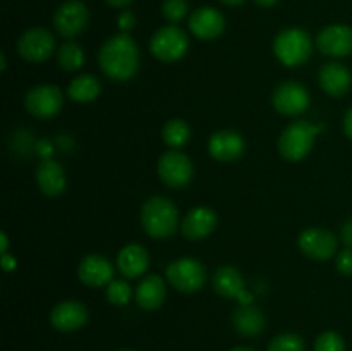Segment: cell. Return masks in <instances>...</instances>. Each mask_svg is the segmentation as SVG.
Here are the masks:
<instances>
[{
    "label": "cell",
    "instance_id": "cell-1",
    "mask_svg": "<svg viewBox=\"0 0 352 351\" xmlns=\"http://www.w3.org/2000/svg\"><path fill=\"white\" fill-rule=\"evenodd\" d=\"M98 62L107 78L113 81H129L140 69V50L127 33L109 38L100 48Z\"/></svg>",
    "mask_w": 352,
    "mask_h": 351
},
{
    "label": "cell",
    "instance_id": "cell-2",
    "mask_svg": "<svg viewBox=\"0 0 352 351\" xmlns=\"http://www.w3.org/2000/svg\"><path fill=\"white\" fill-rule=\"evenodd\" d=\"M141 224L148 236L155 240L170 237L177 231L179 210L170 198L151 196L141 209Z\"/></svg>",
    "mask_w": 352,
    "mask_h": 351
},
{
    "label": "cell",
    "instance_id": "cell-3",
    "mask_svg": "<svg viewBox=\"0 0 352 351\" xmlns=\"http://www.w3.org/2000/svg\"><path fill=\"white\" fill-rule=\"evenodd\" d=\"M323 126H315L308 120H296L282 131L278 138V151L289 162H299L311 151L313 141Z\"/></svg>",
    "mask_w": 352,
    "mask_h": 351
},
{
    "label": "cell",
    "instance_id": "cell-4",
    "mask_svg": "<svg viewBox=\"0 0 352 351\" xmlns=\"http://www.w3.org/2000/svg\"><path fill=\"white\" fill-rule=\"evenodd\" d=\"M274 52L278 61L289 67H298L308 62L313 52L311 36L305 30L289 28L277 34L274 41Z\"/></svg>",
    "mask_w": 352,
    "mask_h": 351
},
{
    "label": "cell",
    "instance_id": "cell-5",
    "mask_svg": "<svg viewBox=\"0 0 352 351\" xmlns=\"http://www.w3.org/2000/svg\"><path fill=\"white\" fill-rule=\"evenodd\" d=\"M188 48V34L177 26L160 28L150 41V50L153 57L158 58L160 62H167V64L184 57Z\"/></svg>",
    "mask_w": 352,
    "mask_h": 351
},
{
    "label": "cell",
    "instance_id": "cell-6",
    "mask_svg": "<svg viewBox=\"0 0 352 351\" xmlns=\"http://www.w3.org/2000/svg\"><path fill=\"white\" fill-rule=\"evenodd\" d=\"M167 281L181 292H195L206 281V268L196 258H179L167 267Z\"/></svg>",
    "mask_w": 352,
    "mask_h": 351
},
{
    "label": "cell",
    "instance_id": "cell-7",
    "mask_svg": "<svg viewBox=\"0 0 352 351\" xmlns=\"http://www.w3.org/2000/svg\"><path fill=\"white\" fill-rule=\"evenodd\" d=\"M192 162L186 153L179 150H168L158 158V176L168 188L181 189L192 179Z\"/></svg>",
    "mask_w": 352,
    "mask_h": 351
},
{
    "label": "cell",
    "instance_id": "cell-8",
    "mask_svg": "<svg viewBox=\"0 0 352 351\" xmlns=\"http://www.w3.org/2000/svg\"><path fill=\"white\" fill-rule=\"evenodd\" d=\"M64 96L54 85H38L31 88L24 96V107L31 116L38 119H50L62 110Z\"/></svg>",
    "mask_w": 352,
    "mask_h": 351
},
{
    "label": "cell",
    "instance_id": "cell-9",
    "mask_svg": "<svg viewBox=\"0 0 352 351\" xmlns=\"http://www.w3.org/2000/svg\"><path fill=\"white\" fill-rule=\"evenodd\" d=\"M17 52L28 62H45L55 52V38L45 28H31L21 34Z\"/></svg>",
    "mask_w": 352,
    "mask_h": 351
},
{
    "label": "cell",
    "instance_id": "cell-10",
    "mask_svg": "<svg viewBox=\"0 0 352 351\" xmlns=\"http://www.w3.org/2000/svg\"><path fill=\"white\" fill-rule=\"evenodd\" d=\"M298 246L302 255H306L311 260H329L336 255L337 237L330 231L322 227H308L302 231L298 237Z\"/></svg>",
    "mask_w": 352,
    "mask_h": 351
},
{
    "label": "cell",
    "instance_id": "cell-11",
    "mask_svg": "<svg viewBox=\"0 0 352 351\" xmlns=\"http://www.w3.org/2000/svg\"><path fill=\"white\" fill-rule=\"evenodd\" d=\"M88 21V7L81 0H67L55 10L54 26L60 36L74 38L86 30Z\"/></svg>",
    "mask_w": 352,
    "mask_h": 351
},
{
    "label": "cell",
    "instance_id": "cell-12",
    "mask_svg": "<svg viewBox=\"0 0 352 351\" xmlns=\"http://www.w3.org/2000/svg\"><path fill=\"white\" fill-rule=\"evenodd\" d=\"M274 107L284 116H299L309 105V93L296 81H285L274 92Z\"/></svg>",
    "mask_w": 352,
    "mask_h": 351
},
{
    "label": "cell",
    "instance_id": "cell-13",
    "mask_svg": "<svg viewBox=\"0 0 352 351\" xmlns=\"http://www.w3.org/2000/svg\"><path fill=\"white\" fill-rule=\"evenodd\" d=\"M316 48L329 57H347L352 54V28L347 24L323 28L316 36Z\"/></svg>",
    "mask_w": 352,
    "mask_h": 351
},
{
    "label": "cell",
    "instance_id": "cell-14",
    "mask_svg": "<svg viewBox=\"0 0 352 351\" xmlns=\"http://www.w3.org/2000/svg\"><path fill=\"white\" fill-rule=\"evenodd\" d=\"M86 322H88V308L74 299L58 303L50 312V323L58 332H74Z\"/></svg>",
    "mask_w": 352,
    "mask_h": 351
},
{
    "label": "cell",
    "instance_id": "cell-15",
    "mask_svg": "<svg viewBox=\"0 0 352 351\" xmlns=\"http://www.w3.org/2000/svg\"><path fill=\"white\" fill-rule=\"evenodd\" d=\"M213 289L223 298L239 299L241 305H251V295L246 291L243 275L236 267H220L213 275Z\"/></svg>",
    "mask_w": 352,
    "mask_h": 351
},
{
    "label": "cell",
    "instance_id": "cell-16",
    "mask_svg": "<svg viewBox=\"0 0 352 351\" xmlns=\"http://www.w3.org/2000/svg\"><path fill=\"white\" fill-rule=\"evenodd\" d=\"M244 148V138L241 136L237 131L232 129H222L212 134L208 141V150L215 160L219 162H236L237 158L243 157Z\"/></svg>",
    "mask_w": 352,
    "mask_h": 351
},
{
    "label": "cell",
    "instance_id": "cell-17",
    "mask_svg": "<svg viewBox=\"0 0 352 351\" xmlns=\"http://www.w3.org/2000/svg\"><path fill=\"white\" fill-rule=\"evenodd\" d=\"M189 30L199 40H215L226 30V19L213 7H199L189 17Z\"/></svg>",
    "mask_w": 352,
    "mask_h": 351
},
{
    "label": "cell",
    "instance_id": "cell-18",
    "mask_svg": "<svg viewBox=\"0 0 352 351\" xmlns=\"http://www.w3.org/2000/svg\"><path fill=\"white\" fill-rule=\"evenodd\" d=\"M217 224H219V217L208 206H196V209L189 210L186 217L181 222V233L182 236L188 240H203V237L210 236L215 231Z\"/></svg>",
    "mask_w": 352,
    "mask_h": 351
},
{
    "label": "cell",
    "instance_id": "cell-19",
    "mask_svg": "<svg viewBox=\"0 0 352 351\" xmlns=\"http://www.w3.org/2000/svg\"><path fill=\"white\" fill-rule=\"evenodd\" d=\"M113 267L102 255H88L81 260L78 267V277L82 284L89 288L109 286L112 282Z\"/></svg>",
    "mask_w": 352,
    "mask_h": 351
},
{
    "label": "cell",
    "instance_id": "cell-20",
    "mask_svg": "<svg viewBox=\"0 0 352 351\" xmlns=\"http://www.w3.org/2000/svg\"><path fill=\"white\" fill-rule=\"evenodd\" d=\"M320 86L330 96H344L352 86V76L346 65L329 62L320 69Z\"/></svg>",
    "mask_w": 352,
    "mask_h": 351
},
{
    "label": "cell",
    "instance_id": "cell-21",
    "mask_svg": "<svg viewBox=\"0 0 352 351\" xmlns=\"http://www.w3.org/2000/svg\"><path fill=\"white\" fill-rule=\"evenodd\" d=\"M117 267L122 272V275L129 279L143 275L150 267V255H148L146 248L136 243L124 246L117 255Z\"/></svg>",
    "mask_w": 352,
    "mask_h": 351
},
{
    "label": "cell",
    "instance_id": "cell-22",
    "mask_svg": "<svg viewBox=\"0 0 352 351\" xmlns=\"http://www.w3.org/2000/svg\"><path fill=\"white\" fill-rule=\"evenodd\" d=\"M36 182L47 196H58L65 189V172L58 162L45 158L36 167Z\"/></svg>",
    "mask_w": 352,
    "mask_h": 351
},
{
    "label": "cell",
    "instance_id": "cell-23",
    "mask_svg": "<svg viewBox=\"0 0 352 351\" xmlns=\"http://www.w3.org/2000/svg\"><path fill=\"white\" fill-rule=\"evenodd\" d=\"M165 296H167L165 282L157 274H151L148 277H144L136 288V292H134L138 306H141L143 310L160 308L165 301Z\"/></svg>",
    "mask_w": 352,
    "mask_h": 351
},
{
    "label": "cell",
    "instance_id": "cell-24",
    "mask_svg": "<svg viewBox=\"0 0 352 351\" xmlns=\"http://www.w3.org/2000/svg\"><path fill=\"white\" fill-rule=\"evenodd\" d=\"M232 326L241 336L254 337L265 330L267 320L260 308L253 305H241L232 313Z\"/></svg>",
    "mask_w": 352,
    "mask_h": 351
},
{
    "label": "cell",
    "instance_id": "cell-25",
    "mask_svg": "<svg viewBox=\"0 0 352 351\" xmlns=\"http://www.w3.org/2000/svg\"><path fill=\"white\" fill-rule=\"evenodd\" d=\"M100 89H102V85L95 76L81 74L69 83L67 95L74 102H93L100 95Z\"/></svg>",
    "mask_w": 352,
    "mask_h": 351
},
{
    "label": "cell",
    "instance_id": "cell-26",
    "mask_svg": "<svg viewBox=\"0 0 352 351\" xmlns=\"http://www.w3.org/2000/svg\"><path fill=\"white\" fill-rule=\"evenodd\" d=\"M162 138L172 148H181L191 138V127L184 119H170L162 129Z\"/></svg>",
    "mask_w": 352,
    "mask_h": 351
},
{
    "label": "cell",
    "instance_id": "cell-27",
    "mask_svg": "<svg viewBox=\"0 0 352 351\" xmlns=\"http://www.w3.org/2000/svg\"><path fill=\"white\" fill-rule=\"evenodd\" d=\"M57 61L64 71H78L85 62V52L76 41H67L57 52Z\"/></svg>",
    "mask_w": 352,
    "mask_h": 351
},
{
    "label": "cell",
    "instance_id": "cell-28",
    "mask_svg": "<svg viewBox=\"0 0 352 351\" xmlns=\"http://www.w3.org/2000/svg\"><path fill=\"white\" fill-rule=\"evenodd\" d=\"M267 351H306L305 341L301 336L294 332H285L274 337L268 344Z\"/></svg>",
    "mask_w": 352,
    "mask_h": 351
},
{
    "label": "cell",
    "instance_id": "cell-29",
    "mask_svg": "<svg viewBox=\"0 0 352 351\" xmlns=\"http://www.w3.org/2000/svg\"><path fill=\"white\" fill-rule=\"evenodd\" d=\"M131 286L124 281H112L109 286H107V298L112 305H127L131 299Z\"/></svg>",
    "mask_w": 352,
    "mask_h": 351
},
{
    "label": "cell",
    "instance_id": "cell-30",
    "mask_svg": "<svg viewBox=\"0 0 352 351\" xmlns=\"http://www.w3.org/2000/svg\"><path fill=\"white\" fill-rule=\"evenodd\" d=\"M315 351H346V343L340 334L327 330L316 337Z\"/></svg>",
    "mask_w": 352,
    "mask_h": 351
},
{
    "label": "cell",
    "instance_id": "cell-31",
    "mask_svg": "<svg viewBox=\"0 0 352 351\" xmlns=\"http://www.w3.org/2000/svg\"><path fill=\"white\" fill-rule=\"evenodd\" d=\"M189 7L186 0H164V6H162V12H164L165 19L170 21V23H179L186 17Z\"/></svg>",
    "mask_w": 352,
    "mask_h": 351
},
{
    "label": "cell",
    "instance_id": "cell-32",
    "mask_svg": "<svg viewBox=\"0 0 352 351\" xmlns=\"http://www.w3.org/2000/svg\"><path fill=\"white\" fill-rule=\"evenodd\" d=\"M336 267L342 275H352V248H346L337 255Z\"/></svg>",
    "mask_w": 352,
    "mask_h": 351
},
{
    "label": "cell",
    "instance_id": "cell-33",
    "mask_svg": "<svg viewBox=\"0 0 352 351\" xmlns=\"http://www.w3.org/2000/svg\"><path fill=\"white\" fill-rule=\"evenodd\" d=\"M134 24H136V17H134V14L131 10H124L119 16V30L122 33H127V31L133 30Z\"/></svg>",
    "mask_w": 352,
    "mask_h": 351
},
{
    "label": "cell",
    "instance_id": "cell-34",
    "mask_svg": "<svg viewBox=\"0 0 352 351\" xmlns=\"http://www.w3.org/2000/svg\"><path fill=\"white\" fill-rule=\"evenodd\" d=\"M340 240L344 241V244H347V248H352V217L340 227Z\"/></svg>",
    "mask_w": 352,
    "mask_h": 351
},
{
    "label": "cell",
    "instance_id": "cell-35",
    "mask_svg": "<svg viewBox=\"0 0 352 351\" xmlns=\"http://www.w3.org/2000/svg\"><path fill=\"white\" fill-rule=\"evenodd\" d=\"M344 133L347 134V138L352 140V107L347 110L346 117H344Z\"/></svg>",
    "mask_w": 352,
    "mask_h": 351
},
{
    "label": "cell",
    "instance_id": "cell-36",
    "mask_svg": "<svg viewBox=\"0 0 352 351\" xmlns=\"http://www.w3.org/2000/svg\"><path fill=\"white\" fill-rule=\"evenodd\" d=\"M2 265H3V270H14L16 268V260H14V257H10V255H2Z\"/></svg>",
    "mask_w": 352,
    "mask_h": 351
},
{
    "label": "cell",
    "instance_id": "cell-37",
    "mask_svg": "<svg viewBox=\"0 0 352 351\" xmlns=\"http://www.w3.org/2000/svg\"><path fill=\"white\" fill-rule=\"evenodd\" d=\"M105 2L112 7H126L127 3H131L133 0H105Z\"/></svg>",
    "mask_w": 352,
    "mask_h": 351
},
{
    "label": "cell",
    "instance_id": "cell-38",
    "mask_svg": "<svg viewBox=\"0 0 352 351\" xmlns=\"http://www.w3.org/2000/svg\"><path fill=\"white\" fill-rule=\"evenodd\" d=\"M260 7H274L278 0H254Z\"/></svg>",
    "mask_w": 352,
    "mask_h": 351
},
{
    "label": "cell",
    "instance_id": "cell-39",
    "mask_svg": "<svg viewBox=\"0 0 352 351\" xmlns=\"http://www.w3.org/2000/svg\"><path fill=\"white\" fill-rule=\"evenodd\" d=\"M0 237H2V248H0V250H2V255H6L7 253V246H9V244H7L6 233H0Z\"/></svg>",
    "mask_w": 352,
    "mask_h": 351
},
{
    "label": "cell",
    "instance_id": "cell-40",
    "mask_svg": "<svg viewBox=\"0 0 352 351\" xmlns=\"http://www.w3.org/2000/svg\"><path fill=\"white\" fill-rule=\"evenodd\" d=\"M220 2L227 3V6H241V3H244L246 0H220Z\"/></svg>",
    "mask_w": 352,
    "mask_h": 351
},
{
    "label": "cell",
    "instance_id": "cell-41",
    "mask_svg": "<svg viewBox=\"0 0 352 351\" xmlns=\"http://www.w3.org/2000/svg\"><path fill=\"white\" fill-rule=\"evenodd\" d=\"M230 351H256V350H253V348H244V346H239V348H234V350H230Z\"/></svg>",
    "mask_w": 352,
    "mask_h": 351
},
{
    "label": "cell",
    "instance_id": "cell-42",
    "mask_svg": "<svg viewBox=\"0 0 352 351\" xmlns=\"http://www.w3.org/2000/svg\"><path fill=\"white\" fill-rule=\"evenodd\" d=\"M120 351H134V350H120Z\"/></svg>",
    "mask_w": 352,
    "mask_h": 351
}]
</instances>
